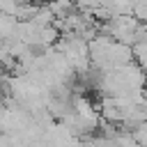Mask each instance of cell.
Masks as SVG:
<instances>
[{
    "label": "cell",
    "mask_w": 147,
    "mask_h": 147,
    "mask_svg": "<svg viewBox=\"0 0 147 147\" xmlns=\"http://www.w3.org/2000/svg\"><path fill=\"white\" fill-rule=\"evenodd\" d=\"M18 5H32V2H37V0H16Z\"/></svg>",
    "instance_id": "3957f363"
},
{
    "label": "cell",
    "mask_w": 147,
    "mask_h": 147,
    "mask_svg": "<svg viewBox=\"0 0 147 147\" xmlns=\"http://www.w3.org/2000/svg\"><path fill=\"white\" fill-rule=\"evenodd\" d=\"M133 16L140 21V23H147V0H138L133 5Z\"/></svg>",
    "instance_id": "7a4b0ae2"
},
{
    "label": "cell",
    "mask_w": 147,
    "mask_h": 147,
    "mask_svg": "<svg viewBox=\"0 0 147 147\" xmlns=\"http://www.w3.org/2000/svg\"><path fill=\"white\" fill-rule=\"evenodd\" d=\"M133 57H136V62L147 71V41H138V44L133 46Z\"/></svg>",
    "instance_id": "6da1fadb"
}]
</instances>
